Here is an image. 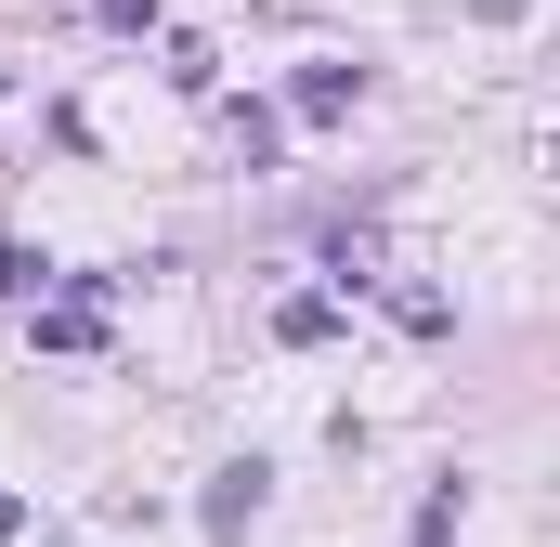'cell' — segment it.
I'll list each match as a JSON object with an SVG mask.
<instances>
[{"label": "cell", "instance_id": "6da1fadb", "mask_svg": "<svg viewBox=\"0 0 560 547\" xmlns=\"http://www.w3.org/2000/svg\"><path fill=\"white\" fill-rule=\"evenodd\" d=\"M248 509H261V456L209 482V547H235V535H248Z\"/></svg>", "mask_w": 560, "mask_h": 547}, {"label": "cell", "instance_id": "7a4b0ae2", "mask_svg": "<svg viewBox=\"0 0 560 547\" xmlns=\"http://www.w3.org/2000/svg\"><path fill=\"white\" fill-rule=\"evenodd\" d=\"M352 92H365L352 66H313V79H300V118H352Z\"/></svg>", "mask_w": 560, "mask_h": 547}, {"label": "cell", "instance_id": "3957f363", "mask_svg": "<svg viewBox=\"0 0 560 547\" xmlns=\"http://www.w3.org/2000/svg\"><path fill=\"white\" fill-rule=\"evenodd\" d=\"M39 339H52V352H92V339H105V313H92V300H52V313H39Z\"/></svg>", "mask_w": 560, "mask_h": 547}]
</instances>
